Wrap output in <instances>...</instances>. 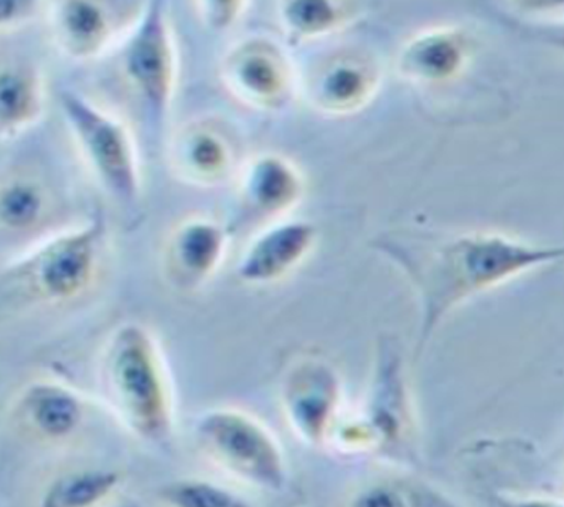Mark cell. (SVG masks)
<instances>
[{"label": "cell", "mask_w": 564, "mask_h": 507, "mask_svg": "<svg viewBox=\"0 0 564 507\" xmlns=\"http://www.w3.org/2000/svg\"><path fill=\"white\" fill-rule=\"evenodd\" d=\"M377 245L404 268L421 291L422 346L442 317L468 295L533 266L564 258V248H532L501 236L427 240L397 235Z\"/></svg>", "instance_id": "6da1fadb"}, {"label": "cell", "mask_w": 564, "mask_h": 507, "mask_svg": "<svg viewBox=\"0 0 564 507\" xmlns=\"http://www.w3.org/2000/svg\"><path fill=\"white\" fill-rule=\"evenodd\" d=\"M104 386L124 424L149 441L167 440L173 429V396L163 356L149 331L126 324L104 356Z\"/></svg>", "instance_id": "7a4b0ae2"}, {"label": "cell", "mask_w": 564, "mask_h": 507, "mask_svg": "<svg viewBox=\"0 0 564 507\" xmlns=\"http://www.w3.org/2000/svg\"><path fill=\"white\" fill-rule=\"evenodd\" d=\"M195 436L206 454L239 478L270 490L285 484L281 446L256 417L236 409H212L196 421Z\"/></svg>", "instance_id": "3957f363"}, {"label": "cell", "mask_w": 564, "mask_h": 507, "mask_svg": "<svg viewBox=\"0 0 564 507\" xmlns=\"http://www.w3.org/2000/svg\"><path fill=\"white\" fill-rule=\"evenodd\" d=\"M104 235L105 219L98 215L87 227L50 240L4 273L3 279L28 290L35 299L65 301L77 298L88 288L97 270Z\"/></svg>", "instance_id": "277c9868"}, {"label": "cell", "mask_w": 564, "mask_h": 507, "mask_svg": "<svg viewBox=\"0 0 564 507\" xmlns=\"http://www.w3.org/2000/svg\"><path fill=\"white\" fill-rule=\"evenodd\" d=\"M62 107L104 183L116 197L134 203L139 191L138 168L132 143L122 125L100 112L78 94L65 91Z\"/></svg>", "instance_id": "5b68a950"}, {"label": "cell", "mask_w": 564, "mask_h": 507, "mask_svg": "<svg viewBox=\"0 0 564 507\" xmlns=\"http://www.w3.org/2000/svg\"><path fill=\"white\" fill-rule=\"evenodd\" d=\"M165 3L149 2L124 52V72L155 123L167 115L174 84V52Z\"/></svg>", "instance_id": "8992f818"}, {"label": "cell", "mask_w": 564, "mask_h": 507, "mask_svg": "<svg viewBox=\"0 0 564 507\" xmlns=\"http://www.w3.org/2000/svg\"><path fill=\"white\" fill-rule=\"evenodd\" d=\"M282 398L286 416L302 439L314 444L329 439L339 408V381L329 366L317 360L295 366Z\"/></svg>", "instance_id": "52a82bcc"}, {"label": "cell", "mask_w": 564, "mask_h": 507, "mask_svg": "<svg viewBox=\"0 0 564 507\" xmlns=\"http://www.w3.org/2000/svg\"><path fill=\"white\" fill-rule=\"evenodd\" d=\"M315 233L310 224L280 225L261 235L247 250L238 268L249 284L271 283L294 269L308 254Z\"/></svg>", "instance_id": "ba28073f"}, {"label": "cell", "mask_w": 564, "mask_h": 507, "mask_svg": "<svg viewBox=\"0 0 564 507\" xmlns=\"http://www.w3.org/2000/svg\"><path fill=\"white\" fill-rule=\"evenodd\" d=\"M23 423L40 439L62 441L77 433L85 417L77 391L58 381H35L19 401Z\"/></svg>", "instance_id": "9c48e42d"}, {"label": "cell", "mask_w": 564, "mask_h": 507, "mask_svg": "<svg viewBox=\"0 0 564 507\" xmlns=\"http://www.w3.org/2000/svg\"><path fill=\"white\" fill-rule=\"evenodd\" d=\"M120 481L113 470L70 472L45 489L40 507H98L118 490Z\"/></svg>", "instance_id": "30bf717a"}, {"label": "cell", "mask_w": 564, "mask_h": 507, "mask_svg": "<svg viewBox=\"0 0 564 507\" xmlns=\"http://www.w3.org/2000/svg\"><path fill=\"white\" fill-rule=\"evenodd\" d=\"M226 236L218 225H186L174 244V259L181 272L191 280H203L214 272L224 256Z\"/></svg>", "instance_id": "8fae6325"}, {"label": "cell", "mask_w": 564, "mask_h": 507, "mask_svg": "<svg viewBox=\"0 0 564 507\" xmlns=\"http://www.w3.org/2000/svg\"><path fill=\"white\" fill-rule=\"evenodd\" d=\"M299 190V179L290 165L275 158L259 160L246 180L247 201L265 214L279 213L289 207Z\"/></svg>", "instance_id": "7c38bea8"}, {"label": "cell", "mask_w": 564, "mask_h": 507, "mask_svg": "<svg viewBox=\"0 0 564 507\" xmlns=\"http://www.w3.org/2000/svg\"><path fill=\"white\" fill-rule=\"evenodd\" d=\"M350 507H458L440 490L411 479H387L367 486Z\"/></svg>", "instance_id": "4fadbf2b"}, {"label": "cell", "mask_w": 564, "mask_h": 507, "mask_svg": "<svg viewBox=\"0 0 564 507\" xmlns=\"http://www.w3.org/2000/svg\"><path fill=\"white\" fill-rule=\"evenodd\" d=\"M59 26L65 39L79 54L93 53L108 39L109 22L97 2L70 0L59 10Z\"/></svg>", "instance_id": "5bb4252c"}, {"label": "cell", "mask_w": 564, "mask_h": 507, "mask_svg": "<svg viewBox=\"0 0 564 507\" xmlns=\"http://www.w3.org/2000/svg\"><path fill=\"white\" fill-rule=\"evenodd\" d=\"M39 109L37 87L22 69H3L0 75V120L3 130H14L34 118Z\"/></svg>", "instance_id": "9a60e30c"}, {"label": "cell", "mask_w": 564, "mask_h": 507, "mask_svg": "<svg viewBox=\"0 0 564 507\" xmlns=\"http://www.w3.org/2000/svg\"><path fill=\"white\" fill-rule=\"evenodd\" d=\"M241 91L259 100H273L284 88V73L273 55L250 52L241 55L235 68Z\"/></svg>", "instance_id": "2e32d148"}, {"label": "cell", "mask_w": 564, "mask_h": 507, "mask_svg": "<svg viewBox=\"0 0 564 507\" xmlns=\"http://www.w3.org/2000/svg\"><path fill=\"white\" fill-rule=\"evenodd\" d=\"M169 507H253L240 495L203 479H181L161 490Z\"/></svg>", "instance_id": "e0dca14e"}, {"label": "cell", "mask_w": 564, "mask_h": 507, "mask_svg": "<svg viewBox=\"0 0 564 507\" xmlns=\"http://www.w3.org/2000/svg\"><path fill=\"white\" fill-rule=\"evenodd\" d=\"M43 195L28 183H14L2 191L0 217L4 227L26 229L37 223L43 213Z\"/></svg>", "instance_id": "ac0fdd59"}, {"label": "cell", "mask_w": 564, "mask_h": 507, "mask_svg": "<svg viewBox=\"0 0 564 507\" xmlns=\"http://www.w3.org/2000/svg\"><path fill=\"white\" fill-rule=\"evenodd\" d=\"M186 158L191 168L200 174H216L228 164V150L214 134L200 133L191 140Z\"/></svg>", "instance_id": "d6986e66"}, {"label": "cell", "mask_w": 564, "mask_h": 507, "mask_svg": "<svg viewBox=\"0 0 564 507\" xmlns=\"http://www.w3.org/2000/svg\"><path fill=\"white\" fill-rule=\"evenodd\" d=\"M284 17L291 29L300 34L322 32L335 22L334 10L325 2L286 3Z\"/></svg>", "instance_id": "ffe728a7"}, {"label": "cell", "mask_w": 564, "mask_h": 507, "mask_svg": "<svg viewBox=\"0 0 564 507\" xmlns=\"http://www.w3.org/2000/svg\"><path fill=\"white\" fill-rule=\"evenodd\" d=\"M458 57L460 53L449 40L443 39L440 42L432 40L430 43H422V46L411 54V67H422L423 72L431 75L432 73L443 74L452 72L457 65Z\"/></svg>", "instance_id": "44dd1931"}, {"label": "cell", "mask_w": 564, "mask_h": 507, "mask_svg": "<svg viewBox=\"0 0 564 507\" xmlns=\"http://www.w3.org/2000/svg\"><path fill=\"white\" fill-rule=\"evenodd\" d=\"M500 507H564V501L543 496H529L522 499H503Z\"/></svg>", "instance_id": "7402d4cb"}, {"label": "cell", "mask_w": 564, "mask_h": 507, "mask_svg": "<svg viewBox=\"0 0 564 507\" xmlns=\"http://www.w3.org/2000/svg\"><path fill=\"white\" fill-rule=\"evenodd\" d=\"M240 4V2H224V9H218L216 2H210L209 7L214 8L209 9L212 22L221 24L229 23L230 20L236 17V13H238Z\"/></svg>", "instance_id": "603a6c76"}]
</instances>
